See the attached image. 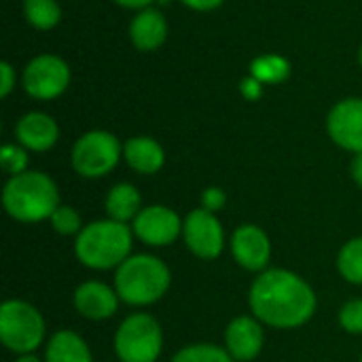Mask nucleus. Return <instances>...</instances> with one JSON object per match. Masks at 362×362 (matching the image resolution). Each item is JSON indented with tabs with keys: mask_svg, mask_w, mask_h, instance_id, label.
I'll list each match as a JSON object with an SVG mask.
<instances>
[{
	"mask_svg": "<svg viewBox=\"0 0 362 362\" xmlns=\"http://www.w3.org/2000/svg\"><path fill=\"white\" fill-rule=\"evenodd\" d=\"M248 303L255 318L274 329H297L316 312L312 286L286 269L263 272L250 286Z\"/></svg>",
	"mask_w": 362,
	"mask_h": 362,
	"instance_id": "obj_1",
	"label": "nucleus"
},
{
	"mask_svg": "<svg viewBox=\"0 0 362 362\" xmlns=\"http://www.w3.org/2000/svg\"><path fill=\"white\" fill-rule=\"evenodd\" d=\"M132 240L134 229H129L127 223L112 218L93 221L76 235L74 252L76 259L91 269H112L132 257Z\"/></svg>",
	"mask_w": 362,
	"mask_h": 362,
	"instance_id": "obj_2",
	"label": "nucleus"
},
{
	"mask_svg": "<svg viewBox=\"0 0 362 362\" xmlns=\"http://www.w3.org/2000/svg\"><path fill=\"white\" fill-rule=\"evenodd\" d=\"M2 204L15 221L38 223L51 218V214L59 208V193L47 174L23 172L8 178L2 191Z\"/></svg>",
	"mask_w": 362,
	"mask_h": 362,
	"instance_id": "obj_3",
	"label": "nucleus"
},
{
	"mask_svg": "<svg viewBox=\"0 0 362 362\" xmlns=\"http://www.w3.org/2000/svg\"><path fill=\"white\" fill-rule=\"evenodd\" d=\"M172 276L168 265L151 255H132L117 267L115 291L129 305H151L170 288Z\"/></svg>",
	"mask_w": 362,
	"mask_h": 362,
	"instance_id": "obj_4",
	"label": "nucleus"
},
{
	"mask_svg": "<svg viewBox=\"0 0 362 362\" xmlns=\"http://www.w3.org/2000/svg\"><path fill=\"white\" fill-rule=\"evenodd\" d=\"M0 339L15 354L34 352L45 339V320L40 312L25 301H4L0 308Z\"/></svg>",
	"mask_w": 362,
	"mask_h": 362,
	"instance_id": "obj_5",
	"label": "nucleus"
},
{
	"mask_svg": "<svg viewBox=\"0 0 362 362\" xmlns=\"http://www.w3.org/2000/svg\"><path fill=\"white\" fill-rule=\"evenodd\" d=\"M161 346V327L148 314L125 318L115 335V352L121 362H157Z\"/></svg>",
	"mask_w": 362,
	"mask_h": 362,
	"instance_id": "obj_6",
	"label": "nucleus"
},
{
	"mask_svg": "<svg viewBox=\"0 0 362 362\" xmlns=\"http://www.w3.org/2000/svg\"><path fill=\"white\" fill-rule=\"evenodd\" d=\"M123 155V146L110 132H87L72 148V168L85 178H100L112 172Z\"/></svg>",
	"mask_w": 362,
	"mask_h": 362,
	"instance_id": "obj_7",
	"label": "nucleus"
},
{
	"mask_svg": "<svg viewBox=\"0 0 362 362\" xmlns=\"http://www.w3.org/2000/svg\"><path fill=\"white\" fill-rule=\"evenodd\" d=\"M21 83L30 98L55 100L70 85V68L62 57L45 53L28 62Z\"/></svg>",
	"mask_w": 362,
	"mask_h": 362,
	"instance_id": "obj_8",
	"label": "nucleus"
},
{
	"mask_svg": "<svg viewBox=\"0 0 362 362\" xmlns=\"http://www.w3.org/2000/svg\"><path fill=\"white\" fill-rule=\"evenodd\" d=\"M182 235H185L189 250L195 257L206 259V261L216 259L225 248L223 225L216 218V214L206 208H197L185 218Z\"/></svg>",
	"mask_w": 362,
	"mask_h": 362,
	"instance_id": "obj_9",
	"label": "nucleus"
},
{
	"mask_svg": "<svg viewBox=\"0 0 362 362\" xmlns=\"http://www.w3.org/2000/svg\"><path fill=\"white\" fill-rule=\"evenodd\" d=\"M180 216L165 206H148L142 208L134 218V235L146 246H168L182 233Z\"/></svg>",
	"mask_w": 362,
	"mask_h": 362,
	"instance_id": "obj_10",
	"label": "nucleus"
},
{
	"mask_svg": "<svg viewBox=\"0 0 362 362\" xmlns=\"http://www.w3.org/2000/svg\"><path fill=\"white\" fill-rule=\"evenodd\" d=\"M327 129L337 146L362 153V98H348L335 104L329 112Z\"/></svg>",
	"mask_w": 362,
	"mask_h": 362,
	"instance_id": "obj_11",
	"label": "nucleus"
},
{
	"mask_svg": "<svg viewBox=\"0 0 362 362\" xmlns=\"http://www.w3.org/2000/svg\"><path fill=\"white\" fill-rule=\"evenodd\" d=\"M231 252L248 272H263L272 259V242L257 225H242L231 235Z\"/></svg>",
	"mask_w": 362,
	"mask_h": 362,
	"instance_id": "obj_12",
	"label": "nucleus"
},
{
	"mask_svg": "<svg viewBox=\"0 0 362 362\" xmlns=\"http://www.w3.org/2000/svg\"><path fill=\"white\" fill-rule=\"evenodd\" d=\"M263 329L261 320L250 316H240L231 320V325L225 331V344L227 352L233 361L248 362L259 356L263 348Z\"/></svg>",
	"mask_w": 362,
	"mask_h": 362,
	"instance_id": "obj_13",
	"label": "nucleus"
},
{
	"mask_svg": "<svg viewBox=\"0 0 362 362\" xmlns=\"http://www.w3.org/2000/svg\"><path fill=\"white\" fill-rule=\"evenodd\" d=\"M15 136L23 148L34 151V153H42V151H49L57 142L59 129H57V123L49 115L28 112L17 121Z\"/></svg>",
	"mask_w": 362,
	"mask_h": 362,
	"instance_id": "obj_14",
	"label": "nucleus"
},
{
	"mask_svg": "<svg viewBox=\"0 0 362 362\" xmlns=\"http://www.w3.org/2000/svg\"><path fill=\"white\" fill-rule=\"evenodd\" d=\"M119 295L102 282H85L74 293V308L89 320H106L117 312Z\"/></svg>",
	"mask_w": 362,
	"mask_h": 362,
	"instance_id": "obj_15",
	"label": "nucleus"
},
{
	"mask_svg": "<svg viewBox=\"0 0 362 362\" xmlns=\"http://www.w3.org/2000/svg\"><path fill=\"white\" fill-rule=\"evenodd\" d=\"M129 38L140 51H155L168 38V21L157 8H142L129 23Z\"/></svg>",
	"mask_w": 362,
	"mask_h": 362,
	"instance_id": "obj_16",
	"label": "nucleus"
},
{
	"mask_svg": "<svg viewBox=\"0 0 362 362\" xmlns=\"http://www.w3.org/2000/svg\"><path fill=\"white\" fill-rule=\"evenodd\" d=\"M123 157L127 165L140 174H155L163 168V161H165V153L161 144L146 136L129 138L123 144Z\"/></svg>",
	"mask_w": 362,
	"mask_h": 362,
	"instance_id": "obj_17",
	"label": "nucleus"
},
{
	"mask_svg": "<svg viewBox=\"0 0 362 362\" xmlns=\"http://www.w3.org/2000/svg\"><path fill=\"white\" fill-rule=\"evenodd\" d=\"M45 362H91V352L76 333L57 331L47 344Z\"/></svg>",
	"mask_w": 362,
	"mask_h": 362,
	"instance_id": "obj_18",
	"label": "nucleus"
},
{
	"mask_svg": "<svg viewBox=\"0 0 362 362\" xmlns=\"http://www.w3.org/2000/svg\"><path fill=\"white\" fill-rule=\"evenodd\" d=\"M106 212L112 221L127 223L140 214V193L129 182L115 185L106 195Z\"/></svg>",
	"mask_w": 362,
	"mask_h": 362,
	"instance_id": "obj_19",
	"label": "nucleus"
},
{
	"mask_svg": "<svg viewBox=\"0 0 362 362\" xmlns=\"http://www.w3.org/2000/svg\"><path fill=\"white\" fill-rule=\"evenodd\" d=\"M23 15L30 25L51 30L62 19V8L55 0H23Z\"/></svg>",
	"mask_w": 362,
	"mask_h": 362,
	"instance_id": "obj_20",
	"label": "nucleus"
},
{
	"mask_svg": "<svg viewBox=\"0 0 362 362\" xmlns=\"http://www.w3.org/2000/svg\"><path fill=\"white\" fill-rule=\"evenodd\" d=\"M337 269L350 284H362V238H354L339 250Z\"/></svg>",
	"mask_w": 362,
	"mask_h": 362,
	"instance_id": "obj_21",
	"label": "nucleus"
},
{
	"mask_svg": "<svg viewBox=\"0 0 362 362\" xmlns=\"http://www.w3.org/2000/svg\"><path fill=\"white\" fill-rule=\"evenodd\" d=\"M250 72L261 83H282L291 74V64L280 55H261L252 62Z\"/></svg>",
	"mask_w": 362,
	"mask_h": 362,
	"instance_id": "obj_22",
	"label": "nucleus"
},
{
	"mask_svg": "<svg viewBox=\"0 0 362 362\" xmlns=\"http://www.w3.org/2000/svg\"><path fill=\"white\" fill-rule=\"evenodd\" d=\"M172 362H235L229 352L221 350L212 344H195L189 348H182Z\"/></svg>",
	"mask_w": 362,
	"mask_h": 362,
	"instance_id": "obj_23",
	"label": "nucleus"
},
{
	"mask_svg": "<svg viewBox=\"0 0 362 362\" xmlns=\"http://www.w3.org/2000/svg\"><path fill=\"white\" fill-rule=\"evenodd\" d=\"M0 165L11 176L23 174L28 172V153L23 151L21 144H4L0 148Z\"/></svg>",
	"mask_w": 362,
	"mask_h": 362,
	"instance_id": "obj_24",
	"label": "nucleus"
},
{
	"mask_svg": "<svg viewBox=\"0 0 362 362\" xmlns=\"http://www.w3.org/2000/svg\"><path fill=\"white\" fill-rule=\"evenodd\" d=\"M51 225L57 233L62 235H78L81 233V216L74 208L70 206H59L53 214H51Z\"/></svg>",
	"mask_w": 362,
	"mask_h": 362,
	"instance_id": "obj_25",
	"label": "nucleus"
},
{
	"mask_svg": "<svg viewBox=\"0 0 362 362\" xmlns=\"http://www.w3.org/2000/svg\"><path fill=\"white\" fill-rule=\"evenodd\" d=\"M339 325L348 333L362 335V299H352L348 301L341 312H339Z\"/></svg>",
	"mask_w": 362,
	"mask_h": 362,
	"instance_id": "obj_26",
	"label": "nucleus"
},
{
	"mask_svg": "<svg viewBox=\"0 0 362 362\" xmlns=\"http://www.w3.org/2000/svg\"><path fill=\"white\" fill-rule=\"evenodd\" d=\"M225 202H227L225 191L218 189V187H210V189H206L204 195H202V208H206V210H210V212L221 210V208L225 206Z\"/></svg>",
	"mask_w": 362,
	"mask_h": 362,
	"instance_id": "obj_27",
	"label": "nucleus"
},
{
	"mask_svg": "<svg viewBox=\"0 0 362 362\" xmlns=\"http://www.w3.org/2000/svg\"><path fill=\"white\" fill-rule=\"evenodd\" d=\"M13 87H15V72L8 62H2L0 64V95L6 98Z\"/></svg>",
	"mask_w": 362,
	"mask_h": 362,
	"instance_id": "obj_28",
	"label": "nucleus"
},
{
	"mask_svg": "<svg viewBox=\"0 0 362 362\" xmlns=\"http://www.w3.org/2000/svg\"><path fill=\"white\" fill-rule=\"evenodd\" d=\"M261 91H263V83L257 81L255 76H248V78L242 81V93H244L246 100H257V98H261Z\"/></svg>",
	"mask_w": 362,
	"mask_h": 362,
	"instance_id": "obj_29",
	"label": "nucleus"
},
{
	"mask_svg": "<svg viewBox=\"0 0 362 362\" xmlns=\"http://www.w3.org/2000/svg\"><path fill=\"white\" fill-rule=\"evenodd\" d=\"M182 4H187L189 8H195V11H212L216 6H221L225 0H180Z\"/></svg>",
	"mask_w": 362,
	"mask_h": 362,
	"instance_id": "obj_30",
	"label": "nucleus"
},
{
	"mask_svg": "<svg viewBox=\"0 0 362 362\" xmlns=\"http://www.w3.org/2000/svg\"><path fill=\"white\" fill-rule=\"evenodd\" d=\"M352 178L362 189V153H356V157L352 161Z\"/></svg>",
	"mask_w": 362,
	"mask_h": 362,
	"instance_id": "obj_31",
	"label": "nucleus"
},
{
	"mask_svg": "<svg viewBox=\"0 0 362 362\" xmlns=\"http://www.w3.org/2000/svg\"><path fill=\"white\" fill-rule=\"evenodd\" d=\"M117 4H121V6H125V8H148L155 0H115Z\"/></svg>",
	"mask_w": 362,
	"mask_h": 362,
	"instance_id": "obj_32",
	"label": "nucleus"
},
{
	"mask_svg": "<svg viewBox=\"0 0 362 362\" xmlns=\"http://www.w3.org/2000/svg\"><path fill=\"white\" fill-rule=\"evenodd\" d=\"M15 362H40L36 356H32V354H23L21 358H17Z\"/></svg>",
	"mask_w": 362,
	"mask_h": 362,
	"instance_id": "obj_33",
	"label": "nucleus"
},
{
	"mask_svg": "<svg viewBox=\"0 0 362 362\" xmlns=\"http://www.w3.org/2000/svg\"><path fill=\"white\" fill-rule=\"evenodd\" d=\"M358 62H361V66H362V47H361V51H358Z\"/></svg>",
	"mask_w": 362,
	"mask_h": 362,
	"instance_id": "obj_34",
	"label": "nucleus"
},
{
	"mask_svg": "<svg viewBox=\"0 0 362 362\" xmlns=\"http://www.w3.org/2000/svg\"><path fill=\"white\" fill-rule=\"evenodd\" d=\"M361 362H362V361H361Z\"/></svg>",
	"mask_w": 362,
	"mask_h": 362,
	"instance_id": "obj_35",
	"label": "nucleus"
}]
</instances>
